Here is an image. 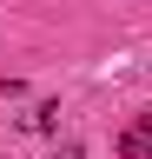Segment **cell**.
<instances>
[{
	"mask_svg": "<svg viewBox=\"0 0 152 159\" xmlns=\"http://www.w3.org/2000/svg\"><path fill=\"white\" fill-rule=\"evenodd\" d=\"M27 126H33V133H53V126H60V106H53V99H46V106H33Z\"/></svg>",
	"mask_w": 152,
	"mask_h": 159,
	"instance_id": "1",
	"label": "cell"
}]
</instances>
